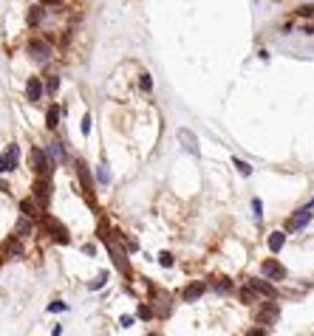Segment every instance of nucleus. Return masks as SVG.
I'll use <instances>...</instances> for the list:
<instances>
[{"label": "nucleus", "instance_id": "obj_20", "mask_svg": "<svg viewBox=\"0 0 314 336\" xmlns=\"http://www.w3.org/2000/svg\"><path fill=\"white\" fill-rule=\"evenodd\" d=\"M212 288H215V294L227 297V294H232V291H235V282H232V277H218V280L212 282Z\"/></svg>", "mask_w": 314, "mask_h": 336}, {"label": "nucleus", "instance_id": "obj_21", "mask_svg": "<svg viewBox=\"0 0 314 336\" xmlns=\"http://www.w3.org/2000/svg\"><path fill=\"white\" fill-rule=\"evenodd\" d=\"M283 243H286V232H272V235H269V251L277 254V251L283 249Z\"/></svg>", "mask_w": 314, "mask_h": 336}, {"label": "nucleus", "instance_id": "obj_32", "mask_svg": "<svg viewBox=\"0 0 314 336\" xmlns=\"http://www.w3.org/2000/svg\"><path fill=\"white\" fill-rule=\"evenodd\" d=\"M159 263H162L165 268H173L176 260H173V254H170V251H162V254H159Z\"/></svg>", "mask_w": 314, "mask_h": 336}, {"label": "nucleus", "instance_id": "obj_35", "mask_svg": "<svg viewBox=\"0 0 314 336\" xmlns=\"http://www.w3.org/2000/svg\"><path fill=\"white\" fill-rule=\"evenodd\" d=\"M37 3H43V6H51V9H63L65 6V3H63V0H37Z\"/></svg>", "mask_w": 314, "mask_h": 336}, {"label": "nucleus", "instance_id": "obj_13", "mask_svg": "<svg viewBox=\"0 0 314 336\" xmlns=\"http://www.w3.org/2000/svg\"><path fill=\"white\" fill-rule=\"evenodd\" d=\"M43 96H46L43 79H40V77H29V79H26V99H29V102H40Z\"/></svg>", "mask_w": 314, "mask_h": 336}, {"label": "nucleus", "instance_id": "obj_26", "mask_svg": "<svg viewBox=\"0 0 314 336\" xmlns=\"http://www.w3.org/2000/svg\"><path fill=\"white\" fill-rule=\"evenodd\" d=\"M136 316H139V319H144V322H150V319H153V308H150V305H144V302H139Z\"/></svg>", "mask_w": 314, "mask_h": 336}, {"label": "nucleus", "instance_id": "obj_3", "mask_svg": "<svg viewBox=\"0 0 314 336\" xmlns=\"http://www.w3.org/2000/svg\"><path fill=\"white\" fill-rule=\"evenodd\" d=\"M26 51H29V57H32L34 63H40V65L51 63V57H54V48H51V43H48L46 37H32L29 40V46H26Z\"/></svg>", "mask_w": 314, "mask_h": 336}, {"label": "nucleus", "instance_id": "obj_15", "mask_svg": "<svg viewBox=\"0 0 314 336\" xmlns=\"http://www.w3.org/2000/svg\"><path fill=\"white\" fill-rule=\"evenodd\" d=\"M207 294V282L204 280H196V282H190L187 288H184V294L181 297L187 299V302H196V299H201Z\"/></svg>", "mask_w": 314, "mask_h": 336}, {"label": "nucleus", "instance_id": "obj_14", "mask_svg": "<svg viewBox=\"0 0 314 336\" xmlns=\"http://www.w3.org/2000/svg\"><path fill=\"white\" fill-rule=\"evenodd\" d=\"M249 288L255 291V294H263V297H269V299L277 297V288H275V285H272L269 280H263V277H252V280H249Z\"/></svg>", "mask_w": 314, "mask_h": 336}, {"label": "nucleus", "instance_id": "obj_36", "mask_svg": "<svg viewBox=\"0 0 314 336\" xmlns=\"http://www.w3.org/2000/svg\"><path fill=\"white\" fill-rule=\"evenodd\" d=\"M249 336H269V330H266V328H252Z\"/></svg>", "mask_w": 314, "mask_h": 336}, {"label": "nucleus", "instance_id": "obj_39", "mask_svg": "<svg viewBox=\"0 0 314 336\" xmlns=\"http://www.w3.org/2000/svg\"><path fill=\"white\" fill-rule=\"evenodd\" d=\"M0 192H9V184H6L3 178H0Z\"/></svg>", "mask_w": 314, "mask_h": 336}, {"label": "nucleus", "instance_id": "obj_9", "mask_svg": "<svg viewBox=\"0 0 314 336\" xmlns=\"http://www.w3.org/2000/svg\"><path fill=\"white\" fill-rule=\"evenodd\" d=\"M277 316H280V305L277 302H263L258 311H255V319H258L260 325H275Z\"/></svg>", "mask_w": 314, "mask_h": 336}, {"label": "nucleus", "instance_id": "obj_38", "mask_svg": "<svg viewBox=\"0 0 314 336\" xmlns=\"http://www.w3.org/2000/svg\"><path fill=\"white\" fill-rule=\"evenodd\" d=\"M303 34H314V23H308V26H303Z\"/></svg>", "mask_w": 314, "mask_h": 336}, {"label": "nucleus", "instance_id": "obj_33", "mask_svg": "<svg viewBox=\"0 0 314 336\" xmlns=\"http://www.w3.org/2000/svg\"><path fill=\"white\" fill-rule=\"evenodd\" d=\"M96 178H99V184H108V181H110V170H108V164H99V172H96Z\"/></svg>", "mask_w": 314, "mask_h": 336}, {"label": "nucleus", "instance_id": "obj_11", "mask_svg": "<svg viewBox=\"0 0 314 336\" xmlns=\"http://www.w3.org/2000/svg\"><path fill=\"white\" fill-rule=\"evenodd\" d=\"M308 223H311V209H303V206H300V209L289 218V223H286L283 232H286V235H289V232H300V229H306Z\"/></svg>", "mask_w": 314, "mask_h": 336}, {"label": "nucleus", "instance_id": "obj_5", "mask_svg": "<svg viewBox=\"0 0 314 336\" xmlns=\"http://www.w3.org/2000/svg\"><path fill=\"white\" fill-rule=\"evenodd\" d=\"M32 198L40 203V209H46L48 201H51V178H46V175H37V181L32 184Z\"/></svg>", "mask_w": 314, "mask_h": 336}, {"label": "nucleus", "instance_id": "obj_10", "mask_svg": "<svg viewBox=\"0 0 314 336\" xmlns=\"http://www.w3.org/2000/svg\"><path fill=\"white\" fill-rule=\"evenodd\" d=\"M26 254V249H23V243H20V237H6V240H3V246H0V257L3 260H17V257H23Z\"/></svg>", "mask_w": 314, "mask_h": 336}, {"label": "nucleus", "instance_id": "obj_23", "mask_svg": "<svg viewBox=\"0 0 314 336\" xmlns=\"http://www.w3.org/2000/svg\"><path fill=\"white\" fill-rule=\"evenodd\" d=\"M139 88L144 91V94H153V77H150L147 71H141L139 74Z\"/></svg>", "mask_w": 314, "mask_h": 336}, {"label": "nucleus", "instance_id": "obj_17", "mask_svg": "<svg viewBox=\"0 0 314 336\" xmlns=\"http://www.w3.org/2000/svg\"><path fill=\"white\" fill-rule=\"evenodd\" d=\"M17 209H20V215H26V218H32V220H37L43 215V209H40V203L34 198H23V201L17 203Z\"/></svg>", "mask_w": 314, "mask_h": 336}, {"label": "nucleus", "instance_id": "obj_31", "mask_svg": "<svg viewBox=\"0 0 314 336\" xmlns=\"http://www.w3.org/2000/svg\"><path fill=\"white\" fill-rule=\"evenodd\" d=\"M63 311H68V305H65V302H60V299L48 302V313H63Z\"/></svg>", "mask_w": 314, "mask_h": 336}, {"label": "nucleus", "instance_id": "obj_24", "mask_svg": "<svg viewBox=\"0 0 314 336\" xmlns=\"http://www.w3.org/2000/svg\"><path fill=\"white\" fill-rule=\"evenodd\" d=\"M43 88H46V94L54 96L57 91H60V77H57V74H51V77H48L46 82H43Z\"/></svg>", "mask_w": 314, "mask_h": 336}, {"label": "nucleus", "instance_id": "obj_29", "mask_svg": "<svg viewBox=\"0 0 314 336\" xmlns=\"http://www.w3.org/2000/svg\"><path fill=\"white\" fill-rule=\"evenodd\" d=\"M255 299H258V294H255V291L249 288V285H246L244 291H241V302H246V305H252L255 302Z\"/></svg>", "mask_w": 314, "mask_h": 336}, {"label": "nucleus", "instance_id": "obj_40", "mask_svg": "<svg viewBox=\"0 0 314 336\" xmlns=\"http://www.w3.org/2000/svg\"><path fill=\"white\" fill-rule=\"evenodd\" d=\"M51 336H63V328H60V325H57V328L51 330Z\"/></svg>", "mask_w": 314, "mask_h": 336}, {"label": "nucleus", "instance_id": "obj_12", "mask_svg": "<svg viewBox=\"0 0 314 336\" xmlns=\"http://www.w3.org/2000/svg\"><path fill=\"white\" fill-rule=\"evenodd\" d=\"M179 141H181V147L187 150L190 156H201V147H198V139L193 130H187V127H179Z\"/></svg>", "mask_w": 314, "mask_h": 336}, {"label": "nucleus", "instance_id": "obj_27", "mask_svg": "<svg viewBox=\"0 0 314 336\" xmlns=\"http://www.w3.org/2000/svg\"><path fill=\"white\" fill-rule=\"evenodd\" d=\"M297 17H303V20H314V6L311 3H306V6H300L297 12H294Z\"/></svg>", "mask_w": 314, "mask_h": 336}, {"label": "nucleus", "instance_id": "obj_22", "mask_svg": "<svg viewBox=\"0 0 314 336\" xmlns=\"http://www.w3.org/2000/svg\"><path fill=\"white\" fill-rule=\"evenodd\" d=\"M48 156L54 158V161H65L68 153H65V147L60 144V141H51V144H48Z\"/></svg>", "mask_w": 314, "mask_h": 336}, {"label": "nucleus", "instance_id": "obj_41", "mask_svg": "<svg viewBox=\"0 0 314 336\" xmlns=\"http://www.w3.org/2000/svg\"><path fill=\"white\" fill-rule=\"evenodd\" d=\"M303 209H314V198H311V201L306 203V206H303Z\"/></svg>", "mask_w": 314, "mask_h": 336}, {"label": "nucleus", "instance_id": "obj_42", "mask_svg": "<svg viewBox=\"0 0 314 336\" xmlns=\"http://www.w3.org/2000/svg\"><path fill=\"white\" fill-rule=\"evenodd\" d=\"M0 266H3V257H0Z\"/></svg>", "mask_w": 314, "mask_h": 336}, {"label": "nucleus", "instance_id": "obj_25", "mask_svg": "<svg viewBox=\"0 0 314 336\" xmlns=\"http://www.w3.org/2000/svg\"><path fill=\"white\" fill-rule=\"evenodd\" d=\"M232 167H235V170L241 172V175H244V178H249V175H252V167L246 164L244 158H232Z\"/></svg>", "mask_w": 314, "mask_h": 336}, {"label": "nucleus", "instance_id": "obj_16", "mask_svg": "<svg viewBox=\"0 0 314 336\" xmlns=\"http://www.w3.org/2000/svg\"><path fill=\"white\" fill-rule=\"evenodd\" d=\"M63 113H65V108L63 105H48V110H46V127L48 130H57L60 127V119H63Z\"/></svg>", "mask_w": 314, "mask_h": 336}, {"label": "nucleus", "instance_id": "obj_18", "mask_svg": "<svg viewBox=\"0 0 314 336\" xmlns=\"http://www.w3.org/2000/svg\"><path fill=\"white\" fill-rule=\"evenodd\" d=\"M26 20H29V29H40V23L46 20V6H43V3H37V6H29V15H26Z\"/></svg>", "mask_w": 314, "mask_h": 336}, {"label": "nucleus", "instance_id": "obj_7", "mask_svg": "<svg viewBox=\"0 0 314 336\" xmlns=\"http://www.w3.org/2000/svg\"><path fill=\"white\" fill-rule=\"evenodd\" d=\"M260 277H263V280H269V282H280V280H286V266H283V263H277L275 257H269V260H263V263H260Z\"/></svg>", "mask_w": 314, "mask_h": 336}, {"label": "nucleus", "instance_id": "obj_19", "mask_svg": "<svg viewBox=\"0 0 314 336\" xmlns=\"http://www.w3.org/2000/svg\"><path fill=\"white\" fill-rule=\"evenodd\" d=\"M34 223H37V220L20 215V218H17V223H15V237H29L34 232Z\"/></svg>", "mask_w": 314, "mask_h": 336}, {"label": "nucleus", "instance_id": "obj_28", "mask_svg": "<svg viewBox=\"0 0 314 336\" xmlns=\"http://www.w3.org/2000/svg\"><path fill=\"white\" fill-rule=\"evenodd\" d=\"M252 212H255V220H263V201L260 198H252Z\"/></svg>", "mask_w": 314, "mask_h": 336}, {"label": "nucleus", "instance_id": "obj_8", "mask_svg": "<svg viewBox=\"0 0 314 336\" xmlns=\"http://www.w3.org/2000/svg\"><path fill=\"white\" fill-rule=\"evenodd\" d=\"M105 246H108V254H110V260H113V266H116L119 271L125 274V277H130V263H127L125 249H122V246H116V243H113V237H110Z\"/></svg>", "mask_w": 314, "mask_h": 336}, {"label": "nucleus", "instance_id": "obj_1", "mask_svg": "<svg viewBox=\"0 0 314 336\" xmlns=\"http://www.w3.org/2000/svg\"><path fill=\"white\" fill-rule=\"evenodd\" d=\"M37 223L43 226V232H46V235L51 237L54 243H60V246H68V243H71L68 229H65V226H63V223H60L57 218H51V215H46V212H43V215L37 218Z\"/></svg>", "mask_w": 314, "mask_h": 336}, {"label": "nucleus", "instance_id": "obj_2", "mask_svg": "<svg viewBox=\"0 0 314 336\" xmlns=\"http://www.w3.org/2000/svg\"><path fill=\"white\" fill-rule=\"evenodd\" d=\"M74 172H77V178H79L82 195L88 198V203H91V206H94V212H96V201H94V175H91V170H88V164L82 161V158H77V161H74Z\"/></svg>", "mask_w": 314, "mask_h": 336}, {"label": "nucleus", "instance_id": "obj_30", "mask_svg": "<svg viewBox=\"0 0 314 336\" xmlns=\"http://www.w3.org/2000/svg\"><path fill=\"white\" fill-rule=\"evenodd\" d=\"M105 282H108V274H99L94 282H88V288H91V291H99V288H105Z\"/></svg>", "mask_w": 314, "mask_h": 336}, {"label": "nucleus", "instance_id": "obj_34", "mask_svg": "<svg viewBox=\"0 0 314 336\" xmlns=\"http://www.w3.org/2000/svg\"><path fill=\"white\" fill-rule=\"evenodd\" d=\"M79 130H82V136H91V113H85V116H82V122H79Z\"/></svg>", "mask_w": 314, "mask_h": 336}, {"label": "nucleus", "instance_id": "obj_4", "mask_svg": "<svg viewBox=\"0 0 314 336\" xmlns=\"http://www.w3.org/2000/svg\"><path fill=\"white\" fill-rule=\"evenodd\" d=\"M54 167H57V161L48 156V150L32 147V170H34V175H46V178H51Z\"/></svg>", "mask_w": 314, "mask_h": 336}, {"label": "nucleus", "instance_id": "obj_37", "mask_svg": "<svg viewBox=\"0 0 314 336\" xmlns=\"http://www.w3.org/2000/svg\"><path fill=\"white\" fill-rule=\"evenodd\" d=\"M119 325H122V328H130V325H133V316H122V319H119Z\"/></svg>", "mask_w": 314, "mask_h": 336}, {"label": "nucleus", "instance_id": "obj_6", "mask_svg": "<svg viewBox=\"0 0 314 336\" xmlns=\"http://www.w3.org/2000/svg\"><path fill=\"white\" fill-rule=\"evenodd\" d=\"M17 161H20V144H17V141H12V144L0 153V175L15 172L17 170Z\"/></svg>", "mask_w": 314, "mask_h": 336}]
</instances>
